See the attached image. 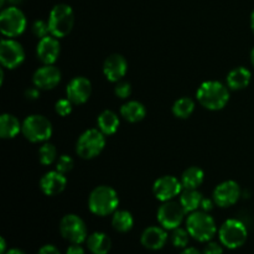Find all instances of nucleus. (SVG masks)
<instances>
[{
  "instance_id": "f257e3e1",
  "label": "nucleus",
  "mask_w": 254,
  "mask_h": 254,
  "mask_svg": "<svg viewBox=\"0 0 254 254\" xmlns=\"http://www.w3.org/2000/svg\"><path fill=\"white\" fill-rule=\"evenodd\" d=\"M197 101L210 111H220L226 107L230 99V92L223 83L218 81H206L196 92Z\"/></svg>"
},
{
  "instance_id": "f03ea898",
  "label": "nucleus",
  "mask_w": 254,
  "mask_h": 254,
  "mask_svg": "<svg viewBox=\"0 0 254 254\" xmlns=\"http://www.w3.org/2000/svg\"><path fill=\"white\" fill-rule=\"evenodd\" d=\"M119 197L113 188L107 185L97 186L93 189L88 198V207L92 213L97 216H108L117 211Z\"/></svg>"
},
{
  "instance_id": "7ed1b4c3",
  "label": "nucleus",
  "mask_w": 254,
  "mask_h": 254,
  "mask_svg": "<svg viewBox=\"0 0 254 254\" xmlns=\"http://www.w3.org/2000/svg\"><path fill=\"white\" fill-rule=\"evenodd\" d=\"M186 230L193 240L198 242H208L215 237L217 226L212 216L201 210L190 213L186 220Z\"/></svg>"
},
{
  "instance_id": "20e7f679",
  "label": "nucleus",
  "mask_w": 254,
  "mask_h": 254,
  "mask_svg": "<svg viewBox=\"0 0 254 254\" xmlns=\"http://www.w3.org/2000/svg\"><path fill=\"white\" fill-rule=\"evenodd\" d=\"M50 35L62 39L72 31L74 25V12L69 5L57 4L52 7L49 15Z\"/></svg>"
},
{
  "instance_id": "39448f33",
  "label": "nucleus",
  "mask_w": 254,
  "mask_h": 254,
  "mask_svg": "<svg viewBox=\"0 0 254 254\" xmlns=\"http://www.w3.org/2000/svg\"><path fill=\"white\" fill-rule=\"evenodd\" d=\"M106 146V135L99 129H87L76 143V153L82 159H94Z\"/></svg>"
},
{
  "instance_id": "423d86ee",
  "label": "nucleus",
  "mask_w": 254,
  "mask_h": 254,
  "mask_svg": "<svg viewBox=\"0 0 254 254\" xmlns=\"http://www.w3.org/2000/svg\"><path fill=\"white\" fill-rule=\"evenodd\" d=\"M22 134L31 143H44L52 135V124L41 114H31L22 122Z\"/></svg>"
},
{
  "instance_id": "0eeeda50",
  "label": "nucleus",
  "mask_w": 254,
  "mask_h": 254,
  "mask_svg": "<svg viewBox=\"0 0 254 254\" xmlns=\"http://www.w3.org/2000/svg\"><path fill=\"white\" fill-rule=\"evenodd\" d=\"M218 237H220L221 245L230 250L242 247L246 243L248 237L247 227L243 222L236 218H230L225 221L223 225L218 231Z\"/></svg>"
},
{
  "instance_id": "6e6552de",
  "label": "nucleus",
  "mask_w": 254,
  "mask_h": 254,
  "mask_svg": "<svg viewBox=\"0 0 254 254\" xmlns=\"http://www.w3.org/2000/svg\"><path fill=\"white\" fill-rule=\"evenodd\" d=\"M26 16L17 6L4 7L0 14V31L4 36L16 37L20 36L26 29Z\"/></svg>"
},
{
  "instance_id": "1a4fd4ad",
  "label": "nucleus",
  "mask_w": 254,
  "mask_h": 254,
  "mask_svg": "<svg viewBox=\"0 0 254 254\" xmlns=\"http://www.w3.org/2000/svg\"><path fill=\"white\" fill-rule=\"evenodd\" d=\"M60 232L62 237L71 243L81 245L87 240V226L79 216L74 213L66 215L60 222Z\"/></svg>"
},
{
  "instance_id": "9d476101",
  "label": "nucleus",
  "mask_w": 254,
  "mask_h": 254,
  "mask_svg": "<svg viewBox=\"0 0 254 254\" xmlns=\"http://www.w3.org/2000/svg\"><path fill=\"white\" fill-rule=\"evenodd\" d=\"M186 211L181 206L180 201H165L158 210V221L165 230H175L183 223Z\"/></svg>"
},
{
  "instance_id": "9b49d317",
  "label": "nucleus",
  "mask_w": 254,
  "mask_h": 254,
  "mask_svg": "<svg viewBox=\"0 0 254 254\" xmlns=\"http://www.w3.org/2000/svg\"><path fill=\"white\" fill-rule=\"evenodd\" d=\"M25 60L24 47L12 39H4L0 42V62L5 68L14 69Z\"/></svg>"
},
{
  "instance_id": "f8f14e48",
  "label": "nucleus",
  "mask_w": 254,
  "mask_h": 254,
  "mask_svg": "<svg viewBox=\"0 0 254 254\" xmlns=\"http://www.w3.org/2000/svg\"><path fill=\"white\" fill-rule=\"evenodd\" d=\"M183 184L181 180L176 179L175 176L165 175L159 178L153 185L154 196L161 202L171 201L183 192Z\"/></svg>"
},
{
  "instance_id": "ddd939ff",
  "label": "nucleus",
  "mask_w": 254,
  "mask_h": 254,
  "mask_svg": "<svg viewBox=\"0 0 254 254\" xmlns=\"http://www.w3.org/2000/svg\"><path fill=\"white\" fill-rule=\"evenodd\" d=\"M241 188L236 181L227 180L218 184L213 190V201L220 207L233 206L241 197Z\"/></svg>"
},
{
  "instance_id": "4468645a",
  "label": "nucleus",
  "mask_w": 254,
  "mask_h": 254,
  "mask_svg": "<svg viewBox=\"0 0 254 254\" xmlns=\"http://www.w3.org/2000/svg\"><path fill=\"white\" fill-rule=\"evenodd\" d=\"M92 93V83L86 77H74L66 87V96L73 104H83Z\"/></svg>"
},
{
  "instance_id": "2eb2a0df",
  "label": "nucleus",
  "mask_w": 254,
  "mask_h": 254,
  "mask_svg": "<svg viewBox=\"0 0 254 254\" xmlns=\"http://www.w3.org/2000/svg\"><path fill=\"white\" fill-rule=\"evenodd\" d=\"M60 81H61V71L54 64H44L37 68L32 76L34 86L44 91L55 88Z\"/></svg>"
},
{
  "instance_id": "dca6fc26",
  "label": "nucleus",
  "mask_w": 254,
  "mask_h": 254,
  "mask_svg": "<svg viewBox=\"0 0 254 254\" xmlns=\"http://www.w3.org/2000/svg\"><path fill=\"white\" fill-rule=\"evenodd\" d=\"M60 52H61V46L57 37L47 35L39 40V44L36 46V55L44 64H54L59 59Z\"/></svg>"
},
{
  "instance_id": "f3484780",
  "label": "nucleus",
  "mask_w": 254,
  "mask_h": 254,
  "mask_svg": "<svg viewBox=\"0 0 254 254\" xmlns=\"http://www.w3.org/2000/svg\"><path fill=\"white\" fill-rule=\"evenodd\" d=\"M128 62L126 57L113 54L106 59L103 64V73L109 82H119L127 73Z\"/></svg>"
},
{
  "instance_id": "a211bd4d",
  "label": "nucleus",
  "mask_w": 254,
  "mask_h": 254,
  "mask_svg": "<svg viewBox=\"0 0 254 254\" xmlns=\"http://www.w3.org/2000/svg\"><path fill=\"white\" fill-rule=\"evenodd\" d=\"M66 176H64V174L60 173L57 170L46 173L42 176L41 181H40V188H41L42 192L47 196L59 195L66 189Z\"/></svg>"
},
{
  "instance_id": "6ab92c4d",
  "label": "nucleus",
  "mask_w": 254,
  "mask_h": 254,
  "mask_svg": "<svg viewBox=\"0 0 254 254\" xmlns=\"http://www.w3.org/2000/svg\"><path fill=\"white\" fill-rule=\"evenodd\" d=\"M166 241H168L166 230L164 227H158V226L145 228L140 237L141 245L151 251L161 250L166 245Z\"/></svg>"
},
{
  "instance_id": "aec40b11",
  "label": "nucleus",
  "mask_w": 254,
  "mask_h": 254,
  "mask_svg": "<svg viewBox=\"0 0 254 254\" xmlns=\"http://www.w3.org/2000/svg\"><path fill=\"white\" fill-rule=\"evenodd\" d=\"M251 78H252V73L246 67L240 66L236 68L231 69L230 73L227 74V87L233 91H240V89H245L251 83Z\"/></svg>"
},
{
  "instance_id": "412c9836",
  "label": "nucleus",
  "mask_w": 254,
  "mask_h": 254,
  "mask_svg": "<svg viewBox=\"0 0 254 254\" xmlns=\"http://www.w3.org/2000/svg\"><path fill=\"white\" fill-rule=\"evenodd\" d=\"M121 116L129 123H138L146 116V109L138 101H129L121 107Z\"/></svg>"
},
{
  "instance_id": "4be33fe9",
  "label": "nucleus",
  "mask_w": 254,
  "mask_h": 254,
  "mask_svg": "<svg viewBox=\"0 0 254 254\" xmlns=\"http://www.w3.org/2000/svg\"><path fill=\"white\" fill-rule=\"evenodd\" d=\"M22 124L19 119L9 113H4L0 117V136L2 139H12L20 133Z\"/></svg>"
},
{
  "instance_id": "5701e85b",
  "label": "nucleus",
  "mask_w": 254,
  "mask_h": 254,
  "mask_svg": "<svg viewBox=\"0 0 254 254\" xmlns=\"http://www.w3.org/2000/svg\"><path fill=\"white\" fill-rule=\"evenodd\" d=\"M119 117L114 113L113 111H103L98 116L97 119V126L98 129L104 134V135H113L119 128Z\"/></svg>"
},
{
  "instance_id": "b1692460",
  "label": "nucleus",
  "mask_w": 254,
  "mask_h": 254,
  "mask_svg": "<svg viewBox=\"0 0 254 254\" xmlns=\"http://www.w3.org/2000/svg\"><path fill=\"white\" fill-rule=\"evenodd\" d=\"M87 246L93 254H108L112 248V241L103 232H94L87 238Z\"/></svg>"
},
{
  "instance_id": "393cba45",
  "label": "nucleus",
  "mask_w": 254,
  "mask_h": 254,
  "mask_svg": "<svg viewBox=\"0 0 254 254\" xmlns=\"http://www.w3.org/2000/svg\"><path fill=\"white\" fill-rule=\"evenodd\" d=\"M203 180H205V174H203L202 169H200L198 166H191V168L186 169L181 175V184H183L184 189L197 190L202 185Z\"/></svg>"
},
{
  "instance_id": "a878e982",
  "label": "nucleus",
  "mask_w": 254,
  "mask_h": 254,
  "mask_svg": "<svg viewBox=\"0 0 254 254\" xmlns=\"http://www.w3.org/2000/svg\"><path fill=\"white\" fill-rule=\"evenodd\" d=\"M201 202H202V195L197 190L184 189L180 195V203L184 210L186 211V213L197 211L198 207H201Z\"/></svg>"
},
{
  "instance_id": "bb28decb",
  "label": "nucleus",
  "mask_w": 254,
  "mask_h": 254,
  "mask_svg": "<svg viewBox=\"0 0 254 254\" xmlns=\"http://www.w3.org/2000/svg\"><path fill=\"white\" fill-rule=\"evenodd\" d=\"M112 226H113V228L117 232H129L134 226V218L129 211H116L113 213V217H112Z\"/></svg>"
},
{
  "instance_id": "cd10ccee",
  "label": "nucleus",
  "mask_w": 254,
  "mask_h": 254,
  "mask_svg": "<svg viewBox=\"0 0 254 254\" xmlns=\"http://www.w3.org/2000/svg\"><path fill=\"white\" fill-rule=\"evenodd\" d=\"M195 111V102L189 97H183L178 99L173 106L174 116L180 119H186Z\"/></svg>"
},
{
  "instance_id": "c85d7f7f",
  "label": "nucleus",
  "mask_w": 254,
  "mask_h": 254,
  "mask_svg": "<svg viewBox=\"0 0 254 254\" xmlns=\"http://www.w3.org/2000/svg\"><path fill=\"white\" fill-rule=\"evenodd\" d=\"M57 158V150L54 144L45 143L39 150V159L42 165H51Z\"/></svg>"
},
{
  "instance_id": "c756f323",
  "label": "nucleus",
  "mask_w": 254,
  "mask_h": 254,
  "mask_svg": "<svg viewBox=\"0 0 254 254\" xmlns=\"http://www.w3.org/2000/svg\"><path fill=\"white\" fill-rule=\"evenodd\" d=\"M189 237H190V233L188 232V230L178 227L173 230V233H171V243L176 248H186V246L189 245Z\"/></svg>"
},
{
  "instance_id": "7c9ffc66",
  "label": "nucleus",
  "mask_w": 254,
  "mask_h": 254,
  "mask_svg": "<svg viewBox=\"0 0 254 254\" xmlns=\"http://www.w3.org/2000/svg\"><path fill=\"white\" fill-rule=\"evenodd\" d=\"M73 166H74L73 159H72L69 155L64 154V155L60 156L59 160H57L56 170L60 171V173H62V174H67V173H69L72 169H73Z\"/></svg>"
},
{
  "instance_id": "2f4dec72",
  "label": "nucleus",
  "mask_w": 254,
  "mask_h": 254,
  "mask_svg": "<svg viewBox=\"0 0 254 254\" xmlns=\"http://www.w3.org/2000/svg\"><path fill=\"white\" fill-rule=\"evenodd\" d=\"M72 106H73V103H72L68 98L59 99V101L56 102V104H55V111H56V113L59 114V116L66 117L68 116V114H71Z\"/></svg>"
},
{
  "instance_id": "473e14b6",
  "label": "nucleus",
  "mask_w": 254,
  "mask_h": 254,
  "mask_svg": "<svg viewBox=\"0 0 254 254\" xmlns=\"http://www.w3.org/2000/svg\"><path fill=\"white\" fill-rule=\"evenodd\" d=\"M32 32L36 37L42 39V37L47 36L50 34V27L49 22H45L44 20H36V21L32 24Z\"/></svg>"
},
{
  "instance_id": "72a5a7b5",
  "label": "nucleus",
  "mask_w": 254,
  "mask_h": 254,
  "mask_svg": "<svg viewBox=\"0 0 254 254\" xmlns=\"http://www.w3.org/2000/svg\"><path fill=\"white\" fill-rule=\"evenodd\" d=\"M114 93H116V96L118 97V98H122V99L128 98V97L131 94L130 83H129V82L119 81L118 83L116 84V87H114Z\"/></svg>"
},
{
  "instance_id": "f704fd0d",
  "label": "nucleus",
  "mask_w": 254,
  "mask_h": 254,
  "mask_svg": "<svg viewBox=\"0 0 254 254\" xmlns=\"http://www.w3.org/2000/svg\"><path fill=\"white\" fill-rule=\"evenodd\" d=\"M203 254H223V248L217 242H208L203 250Z\"/></svg>"
},
{
  "instance_id": "c9c22d12",
  "label": "nucleus",
  "mask_w": 254,
  "mask_h": 254,
  "mask_svg": "<svg viewBox=\"0 0 254 254\" xmlns=\"http://www.w3.org/2000/svg\"><path fill=\"white\" fill-rule=\"evenodd\" d=\"M40 91H41V89H39L37 87L27 88L26 91H25V97H26V99H29V101H35V99H37L40 97Z\"/></svg>"
},
{
  "instance_id": "e433bc0d",
  "label": "nucleus",
  "mask_w": 254,
  "mask_h": 254,
  "mask_svg": "<svg viewBox=\"0 0 254 254\" xmlns=\"http://www.w3.org/2000/svg\"><path fill=\"white\" fill-rule=\"evenodd\" d=\"M37 254H61L60 253L59 248L55 247L54 245H45L39 250Z\"/></svg>"
},
{
  "instance_id": "4c0bfd02",
  "label": "nucleus",
  "mask_w": 254,
  "mask_h": 254,
  "mask_svg": "<svg viewBox=\"0 0 254 254\" xmlns=\"http://www.w3.org/2000/svg\"><path fill=\"white\" fill-rule=\"evenodd\" d=\"M66 254H84V250L82 248L81 245L77 243H72L68 248H67Z\"/></svg>"
},
{
  "instance_id": "58836bf2",
  "label": "nucleus",
  "mask_w": 254,
  "mask_h": 254,
  "mask_svg": "<svg viewBox=\"0 0 254 254\" xmlns=\"http://www.w3.org/2000/svg\"><path fill=\"white\" fill-rule=\"evenodd\" d=\"M213 205H216L213 200L202 198V202H201V210L205 211V212H210V211L213 208Z\"/></svg>"
},
{
  "instance_id": "ea45409f",
  "label": "nucleus",
  "mask_w": 254,
  "mask_h": 254,
  "mask_svg": "<svg viewBox=\"0 0 254 254\" xmlns=\"http://www.w3.org/2000/svg\"><path fill=\"white\" fill-rule=\"evenodd\" d=\"M180 254H201L198 250H196L195 247H186L184 248V251Z\"/></svg>"
},
{
  "instance_id": "a19ab883",
  "label": "nucleus",
  "mask_w": 254,
  "mask_h": 254,
  "mask_svg": "<svg viewBox=\"0 0 254 254\" xmlns=\"http://www.w3.org/2000/svg\"><path fill=\"white\" fill-rule=\"evenodd\" d=\"M6 242H5L4 238H0V254H5L6 253Z\"/></svg>"
},
{
  "instance_id": "79ce46f5",
  "label": "nucleus",
  "mask_w": 254,
  "mask_h": 254,
  "mask_svg": "<svg viewBox=\"0 0 254 254\" xmlns=\"http://www.w3.org/2000/svg\"><path fill=\"white\" fill-rule=\"evenodd\" d=\"M5 254H26V253H25L24 251L19 250V248H11V250L7 251Z\"/></svg>"
},
{
  "instance_id": "37998d69",
  "label": "nucleus",
  "mask_w": 254,
  "mask_h": 254,
  "mask_svg": "<svg viewBox=\"0 0 254 254\" xmlns=\"http://www.w3.org/2000/svg\"><path fill=\"white\" fill-rule=\"evenodd\" d=\"M251 27H252V31L254 34V9L252 11V15H251Z\"/></svg>"
},
{
  "instance_id": "c03bdc74",
  "label": "nucleus",
  "mask_w": 254,
  "mask_h": 254,
  "mask_svg": "<svg viewBox=\"0 0 254 254\" xmlns=\"http://www.w3.org/2000/svg\"><path fill=\"white\" fill-rule=\"evenodd\" d=\"M7 1H9V4H11L12 6H16V5L20 4L22 0H7Z\"/></svg>"
},
{
  "instance_id": "a18cd8bd",
  "label": "nucleus",
  "mask_w": 254,
  "mask_h": 254,
  "mask_svg": "<svg viewBox=\"0 0 254 254\" xmlns=\"http://www.w3.org/2000/svg\"><path fill=\"white\" fill-rule=\"evenodd\" d=\"M251 62H252V64L254 66V47H253L252 52H251Z\"/></svg>"
},
{
  "instance_id": "49530a36",
  "label": "nucleus",
  "mask_w": 254,
  "mask_h": 254,
  "mask_svg": "<svg viewBox=\"0 0 254 254\" xmlns=\"http://www.w3.org/2000/svg\"><path fill=\"white\" fill-rule=\"evenodd\" d=\"M7 1V0H0V6H4V5H5V2H6Z\"/></svg>"
}]
</instances>
